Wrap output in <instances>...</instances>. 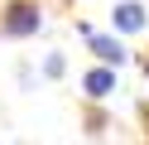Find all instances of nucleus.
I'll return each instance as SVG.
<instances>
[{
    "label": "nucleus",
    "instance_id": "obj_1",
    "mask_svg": "<svg viewBox=\"0 0 149 145\" xmlns=\"http://www.w3.org/2000/svg\"><path fill=\"white\" fill-rule=\"evenodd\" d=\"M39 29H43L39 0H10V5L0 10V34L5 39H34Z\"/></svg>",
    "mask_w": 149,
    "mask_h": 145
},
{
    "label": "nucleus",
    "instance_id": "obj_2",
    "mask_svg": "<svg viewBox=\"0 0 149 145\" xmlns=\"http://www.w3.org/2000/svg\"><path fill=\"white\" fill-rule=\"evenodd\" d=\"M82 39H87V48L96 53V63H106V68H120V63L130 58V53H125V44H120L116 34H96V29H87Z\"/></svg>",
    "mask_w": 149,
    "mask_h": 145
},
{
    "label": "nucleus",
    "instance_id": "obj_3",
    "mask_svg": "<svg viewBox=\"0 0 149 145\" xmlns=\"http://www.w3.org/2000/svg\"><path fill=\"white\" fill-rule=\"evenodd\" d=\"M144 24H149V10L139 5V0H120V5L111 10V29H120V34H139Z\"/></svg>",
    "mask_w": 149,
    "mask_h": 145
},
{
    "label": "nucleus",
    "instance_id": "obj_4",
    "mask_svg": "<svg viewBox=\"0 0 149 145\" xmlns=\"http://www.w3.org/2000/svg\"><path fill=\"white\" fill-rule=\"evenodd\" d=\"M82 92L91 97V102H106V97H116V68H91V73H82Z\"/></svg>",
    "mask_w": 149,
    "mask_h": 145
},
{
    "label": "nucleus",
    "instance_id": "obj_5",
    "mask_svg": "<svg viewBox=\"0 0 149 145\" xmlns=\"http://www.w3.org/2000/svg\"><path fill=\"white\" fill-rule=\"evenodd\" d=\"M63 68H68L63 53H48V58H43V77H63Z\"/></svg>",
    "mask_w": 149,
    "mask_h": 145
},
{
    "label": "nucleus",
    "instance_id": "obj_6",
    "mask_svg": "<svg viewBox=\"0 0 149 145\" xmlns=\"http://www.w3.org/2000/svg\"><path fill=\"white\" fill-rule=\"evenodd\" d=\"M144 73H149V58H144Z\"/></svg>",
    "mask_w": 149,
    "mask_h": 145
}]
</instances>
